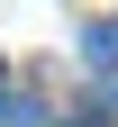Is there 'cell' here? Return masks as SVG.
<instances>
[{
    "mask_svg": "<svg viewBox=\"0 0 118 127\" xmlns=\"http://www.w3.org/2000/svg\"><path fill=\"white\" fill-rule=\"evenodd\" d=\"M0 127H45V109L27 100V91H0Z\"/></svg>",
    "mask_w": 118,
    "mask_h": 127,
    "instance_id": "obj_1",
    "label": "cell"
},
{
    "mask_svg": "<svg viewBox=\"0 0 118 127\" xmlns=\"http://www.w3.org/2000/svg\"><path fill=\"white\" fill-rule=\"evenodd\" d=\"M82 127H91V118H82Z\"/></svg>",
    "mask_w": 118,
    "mask_h": 127,
    "instance_id": "obj_2",
    "label": "cell"
}]
</instances>
